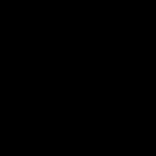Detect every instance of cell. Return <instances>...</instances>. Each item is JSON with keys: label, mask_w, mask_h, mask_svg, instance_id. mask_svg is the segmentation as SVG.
Wrapping results in <instances>:
<instances>
[]
</instances>
